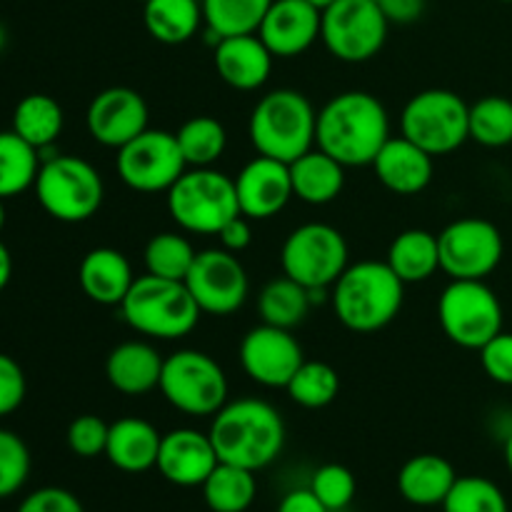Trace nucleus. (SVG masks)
<instances>
[{
  "mask_svg": "<svg viewBox=\"0 0 512 512\" xmlns=\"http://www.w3.org/2000/svg\"><path fill=\"white\" fill-rule=\"evenodd\" d=\"M3 225H5V205H3V198H0V233H3Z\"/></svg>",
  "mask_w": 512,
  "mask_h": 512,
  "instance_id": "obj_53",
  "label": "nucleus"
},
{
  "mask_svg": "<svg viewBox=\"0 0 512 512\" xmlns=\"http://www.w3.org/2000/svg\"><path fill=\"white\" fill-rule=\"evenodd\" d=\"M33 188L40 208L60 223L90 220L105 198V185L98 170L75 155L45 158Z\"/></svg>",
  "mask_w": 512,
  "mask_h": 512,
  "instance_id": "obj_6",
  "label": "nucleus"
},
{
  "mask_svg": "<svg viewBox=\"0 0 512 512\" xmlns=\"http://www.w3.org/2000/svg\"><path fill=\"white\" fill-rule=\"evenodd\" d=\"M318 113L300 90L278 88L255 103L248 135L258 155L293 163L315 148Z\"/></svg>",
  "mask_w": 512,
  "mask_h": 512,
  "instance_id": "obj_4",
  "label": "nucleus"
},
{
  "mask_svg": "<svg viewBox=\"0 0 512 512\" xmlns=\"http://www.w3.org/2000/svg\"><path fill=\"white\" fill-rule=\"evenodd\" d=\"M5 45H8V30H5L3 23H0V53L5 50Z\"/></svg>",
  "mask_w": 512,
  "mask_h": 512,
  "instance_id": "obj_52",
  "label": "nucleus"
},
{
  "mask_svg": "<svg viewBox=\"0 0 512 512\" xmlns=\"http://www.w3.org/2000/svg\"><path fill=\"white\" fill-rule=\"evenodd\" d=\"M348 243L328 223H305L285 238L280 265L290 280L310 293L330 288L348 268Z\"/></svg>",
  "mask_w": 512,
  "mask_h": 512,
  "instance_id": "obj_11",
  "label": "nucleus"
},
{
  "mask_svg": "<svg viewBox=\"0 0 512 512\" xmlns=\"http://www.w3.org/2000/svg\"><path fill=\"white\" fill-rule=\"evenodd\" d=\"M445 338L465 350H480L503 333V305L485 280H450L438 300Z\"/></svg>",
  "mask_w": 512,
  "mask_h": 512,
  "instance_id": "obj_9",
  "label": "nucleus"
},
{
  "mask_svg": "<svg viewBox=\"0 0 512 512\" xmlns=\"http://www.w3.org/2000/svg\"><path fill=\"white\" fill-rule=\"evenodd\" d=\"M400 133L433 158L450 155L470 140V105L453 90H423L403 108Z\"/></svg>",
  "mask_w": 512,
  "mask_h": 512,
  "instance_id": "obj_8",
  "label": "nucleus"
},
{
  "mask_svg": "<svg viewBox=\"0 0 512 512\" xmlns=\"http://www.w3.org/2000/svg\"><path fill=\"white\" fill-rule=\"evenodd\" d=\"M320 13L308 0H273L258 35L275 58L303 55L320 38Z\"/></svg>",
  "mask_w": 512,
  "mask_h": 512,
  "instance_id": "obj_20",
  "label": "nucleus"
},
{
  "mask_svg": "<svg viewBox=\"0 0 512 512\" xmlns=\"http://www.w3.org/2000/svg\"><path fill=\"white\" fill-rule=\"evenodd\" d=\"M220 463L215 445L208 433H200L193 428H178L170 430L160 440L158 465L168 483L178 485V488H198L208 480L215 465Z\"/></svg>",
  "mask_w": 512,
  "mask_h": 512,
  "instance_id": "obj_19",
  "label": "nucleus"
},
{
  "mask_svg": "<svg viewBox=\"0 0 512 512\" xmlns=\"http://www.w3.org/2000/svg\"><path fill=\"white\" fill-rule=\"evenodd\" d=\"M120 180L138 193H168L188 170L175 133L145 130L138 138L118 148L115 158Z\"/></svg>",
  "mask_w": 512,
  "mask_h": 512,
  "instance_id": "obj_13",
  "label": "nucleus"
},
{
  "mask_svg": "<svg viewBox=\"0 0 512 512\" xmlns=\"http://www.w3.org/2000/svg\"><path fill=\"white\" fill-rule=\"evenodd\" d=\"M208 435L220 463L258 473L283 453L285 423L283 415L265 400L240 398L215 413Z\"/></svg>",
  "mask_w": 512,
  "mask_h": 512,
  "instance_id": "obj_2",
  "label": "nucleus"
},
{
  "mask_svg": "<svg viewBox=\"0 0 512 512\" xmlns=\"http://www.w3.org/2000/svg\"><path fill=\"white\" fill-rule=\"evenodd\" d=\"M290 180L298 200L308 205H328L343 193L345 165L320 148H313L290 163Z\"/></svg>",
  "mask_w": 512,
  "mask_h": 512,
  "instance_id": "obj_27",
  "label": "nucleus"
},
{
  "mask_svg": "<svg viewBox=\"0 0 512 512\" xmlns=\"http://www.w3.org/2000/svg\"><path fill=\"white\" fill-rule=\"evenodd\" d=\"M240 215L248 220H268L278 215L293 198L290 165L283 160L258 158L250 160L235 178Z\"/></svg>",
  "mask_w": 512,
  "mask_h": 512,
  "instance_id": "obj_18",
  "label": "nucleus"
},
{
  "mask_svg": "<svg viewBox=\"0 0 512 512\" xmlns=\"http://www.w3.org/2000/svg\"><path fill=\"white\" fill-rule=\"evenodd\" d=\"M188 168H213L228 148L225 125L213 115H195L175 133Z\"/></svg>",
  "mask_w": 512,
  "mask_h": 512,
  "instance_id": "obj_33",
  "label": "nucleus"
},
{
  "mask_svg": "<svg viewBox=\"0 0 512 512\" xmlns=\"http://www.w3.org/2000/svg\"><path fill=\"white\" fill-rule=\"evenodd\" d=\"M443 512H510L503 490L488 478L465 475L455 480L443 503Z\"/></svg>",
  "mask_w": 512,
  "mask_h": 512,
  "instance_id": "obj_39",
  "label": "nucleus"
},
{
  "mask_svg": "<svg viewBox=\"0 0 512 512\" xmlns=\"http://www.w3.org/2000/svg\"><path fill=\"white\" fill-rule=\"evenodd\" d=\"M158 388L175 410L195 418L215 415L228 403V375L203 350L185 348L168 355Z\"/></svg>",
  "mask_w": 512,
  "mask_h": 512,
  "instance_id": "obj_10",
  "label": "nucleus"
},
{
  "mask_svg": "<svg viewBox=\"0 0 512 512\" xmlns=\"http://www.w3.org/2000/svg\"><path fill=\"white\" fill-rule=\"evenodd\" d=\"M388 18L373 0H335L323 10L320 40L343 63H365L383 50Z\"/></svg>",
  "mask_w": 512,
  "mask_h": 512,
  "instance_id": "obj_12",
  "label": "nucleus"
},
{
  "mask_svg": "<svg viewBox=\"0 0 512 512\" xmlns=\"http://www.w3.org/2000/svg\"><path fill=\"white\" fill-rule=\"evenodd\" d=\"M273 58L258 33L220 38L215 45V70L235 90H258L273 73Z\"/></svg>",
  "mask_w": 512,
  "mask_h": 512,
  "instance_id": "obj_21",
  "label": "nucleus"
},
{
  "mask_svg": "<svg viewBox=\"0 0 512 512\" xmlns=\"http://www.w3.org/2000/svg\"><path fill=\"white\" fill-rule=\"evenodd\" d=\"M285 390H288L290 400L300 408H328L340 393L338 370L328 363H320V360H305L298 373L285 385Z\"/></svg>",
  "mask_w": 512,
  "mask_h": 512,
  "instance_id": "obj_36",
  "label": "nucleus"
},
{
  "mask_svg": "<svg viewBox=\"0 0 512 512\" xmlns=\"http://www.w3.org/2000/svg\"><path fill=\"white\" fill-rule=\"evenodd\" d=\"M25 375L23 368L10 355L0 353V418L15 413L25 400Z\"/></svg>",
  "mask_w": 512,
  "mask_h": 512,
  "instance_id": "obj_44",
  "label": "nucleus"
},
{
  "mask_svg": "<svg viewBox=\"0 0 512 512\" xmlns=\"http://www.w3.org/2000/svg\"><path fill=\"white\" fill-rule=\"evenodd\" d=\"M110 425L98 415H78L68 428V448L78 458H98L108 448Z\"/></svg>",
  "mask_w": 512,
  "mask_h": 512,
  "instance_id": "obj_42",
  "label": "nucleus"
},
{
  "mask_svg": "<svg viewBox=\"0 0 512 512\" xmlns=\"http://www.w3.org/2000/svg\"><path fill=\"white\" fill-rule=\"evenodd\" d=\"M18 512H85L80 500L65 488H40L20 503Z\"/></svg>",
  "mask_w": 512,
  "mask_h": 512,
  "instance_id": "obj_45",
  "label": "nucleus"
},
{
  "mask_svg": "<svg viewBox=\"0 0 512 512\" xmlns=\"http://www.w3.org/2000/svg\"><path fill=\"white\" fill-rule=\"evenodd\" d=\"M500 3H512V0H500Z\"/></svg>",
  "mask_w": 512,
  "mask_h": 512,
  "instance_id": "obj_54",
  "label": "nucleus"
},
{
  "mask_svg": "<svg viewBox=\"0 0 512 512\" xmlns=\"http://www.w3.org/2000/svg\"><path fill=\"white\" fill-rule=\"evenodd\" d=\"M308 3H310V5H315V8H318L320 13H323V10H325V8H330V5H333L335 0H308Z\"/></svg>",
  "mask_w": 512,
  "mask_h": 512,
  "instance_id": "obj_51",
  "label": "nucleus"
},
{
  "mask_svg": "<svg viewBox=\"0 0 512 512\" xmlns=\"http://www.w3.org/2000/svg\"><path fill=\"white\" fill-rule=\"evenodd\" d=\"M148 118V103L138 90L113 85L90 100L85 125L95 143L118 150L148 130Z\"/></svg>",
  "mask_w": 512,
  "mask_h": 512,
  "instance_id": "obj_17",
  "label": "nucleus"
},
{
  "mask_svg": "<svg viewBox=\"0 0 512 512\" xmlns=\"http://www.w3.org/2000/svg\"><path fill=\"white\" fill-rule=\"evenodd\" d=\"M505 465H508L512 475V430L508 433V438H505Z\"/></svg>",
  "mask_w": 512,
  "mask_h": 512,
  "instance_id": "obj_50",
  "label": "nucleus"
},
{
  "mask_svg": "<svg viewBox=\"0 0 512 512\" xmlns=\"http://www.w3.org/2000/svg\"><path fill=\"white\" fill-rule=\"evenodd\" d=\"M198 250L185 235L158 233L145 245V268L150 275L168 280H185L195 263Z\"/></svg>",
  "mask_w": 512,
  "mask_h": 512,
  "instance_id": "obj_38",
  "label": "nucleus"
},
{
  "mask_svg": "<svg viewBox=\"0 0 512 512\" xmlns=\"http://www.w3.org/2000/svg\"><path fill=\"white\" fill-rule=\"evenodd\" d=\"M405 283L388 263L360 260L348 265L333 285L335 318L353 333H378L398 318Z\"/></svg>",
  "mask_w": 512,
  "mask_h": 512,
  "instance_id": "obj_3",
  "label": "nucleus"
},
{
  "mask_svg": "<svg viewBox=\"0 0 512 512\" xmlns=\"http://www.w3.org/2000/svg\"><path fill=\"white\" fill-rule=\"evenodd\" d=\"M165 358L143 340H128L110 350L105 360V378L118 393L138 398L160 385Z\"/></svg>",
  "mask_w": 512,
  "mask_h": 512,
  "instance_id": "obj_23",
  "label": "nucleus"
},
{
  "mask_svg": "<svg viewBox=\"0 0 512 512\" xmlns=\"http://www.w3.org/2000/svg\"><path fill=\"white\" fill-rule=\"evenodd\" d=\"M183 283L188 285L200 313L218 315V318L243 308L250 293V280L243 263L238 255L225 248L200 250Z\"/></svg>",
  "mask_w": 512,
  "mask_h": 512,
  "instance_id": "obj_15",
  "label": "nucleus"
},
{
  "mask_svg": "<svg viewBox=\"0 0 512 512\" xmlns=\"http://www.w3.org/2000/svg\"><path fill=\"white\" fill-rule=\"evenodd\" d=\"M40 170V153L15 130L0 133V198H15L33 188Z\"/></svg>",
  "mask_w": 512,
  "mask_h": 512,
  "instance_id": "obj_34",
  "label": "nucleus"
},
{
  "mask_svg": "<svg viewBox=\"0 0 512 512\" xmlns=\"http://www.w3.org/2000/svg\"><path fill=\"white\" fill-rule=\"evenodd\" d=\"M310 490L318 495L320 503L330 512H338L353 503L355 493H358V483H355V475L345 465L328 463L315 470L313 480H310Z\"/></svg>",
  "mask_w": 512,
  "mask_h": 512,
  "instance_id": "obj_40",
  "label": "nucleus"
},
{
  "mask_svg": "<svg viewBox=\"0 0 512 512\" xmlns=\"http://www.w3.org/2000/svg\"><path fill=\"white\" fill-rule=\"evenodd\" d=\"M220 243H223L225 250H230V253H243L245 248H248L250 243H253V228H250L248 218L245 215H238V218H233L230 223L223 225V230L218 233Z\"/></svg>",
  "mask_w": 512,
  "mask_h": 512,
  "instance_id": "obj_47",
  "label": "nucleus"
},
{
  "mask_svg": "<svg viewBox=\"0 0 512 512\" xmlns=\"http://www.w3.org/2000/svg\"><path fill=\"white\" fill-rule=\"evenodd\" d=\"M63 123V108L58 100L45 93L25 95L13 110V130L38 153L53 148L55 140L63 133Z\"/></svg>",
  "mask_w": 512,
  "mask_h": 512,
  "instance_id": "obj_30",
  "label": "nucleus"
},
{
  "mask_svg": "<svg viewBox=\"0 0 512 512\" xmlns=\"http://www.w3.org/2000/svg\"><path fill=\"white\" fill-rule=\"evenodd\" d=\"M480 365L493 383L512 388V333H498L480 348Z\"/></svg>",
  "mask_w": 512,
  "mask_h": 512,
  "instance_id": "obj_43",
  "label": "nucleus"
},
{
  "mask_svg": "<svg viewBox=\"0 0 512 512\" xmlns=\"http://www.w3.org/2000/svg\"><path fill=\"white\" fill-rule=\"evenodd\" d=\"M310 303H313V293L290 280L288 275L270 280L258 295V310L263 323L285 330H293L295 325L308 318Z\"/></svg>",
  "mask_w": 512,
  "mask_h": 512,
  "instance_id": "obj_32",
  "label": "nucleus"
},
{
  "mask_svg": "<svg viewBox=\"0 0 512 512\" xmlns=\"http://www.w3.org/2000/svg\"><path fill=\"white\" fill-rule=\"evenodd\" d=\"M168 213L188 233L218 235L240 215L235 180L215 168L185 170L168 190Z\"/></svg>",
  "mask_w": 512,
  "mask_h": 512,
  "instance_id": "obj_7",
  "label": "nucleus"
},
{
  "mask_svg": "<svg viewBox=\"0 0 512 512\" xmlns=\"http://www.w3.org/2000/svg\"><path fill=\"white\" fill-rule=\"evenodd\" d=\"M10 275H13V258H10V250L0 243V290L10 283Z\"/></svg>",
  "mask_w": 512,
  "mask_h": 512,
  "instance_id": "obj_49",
  "label": "nucleus"
},
{
  "mask_svg": "<svg viewBox=\"0 0 512 512\" xmlns=\"http://www.w3.org/2000/svg\"><path fill=\"white\" fill-rule=\"evenodd\" d=\"M470 140L483 148H505L512 143V100L485 95L470 105Z\"/></svg>",
  "mask_w": 512,
  "mask_h": 512,
  "instance_id": "obj_37",
  "label": "nucleus"
},
{
  "mask_svg": "<svg viewBox=\"0 0 512 512\" xmlns=\"http://www.w3.org/2000/svg\"><path fill=\"white\" fill-rule=\"evenodd\" d=\"M203 498L213 512H245L255 503L258 483L253 470L218 463L203 485Z\"/></svg>",
  "mask_w": 512,
  "mask_h": 512,
  "instance_id": "obj_31",
  "label": "nucleus"
},
{
  "mask_svg": "<svg viewBox=\"0 0 512 512\" xmlns=\"http://www.w3.org/2000/svg\"><path fill=\"white\" fill-rule=\"evenodd\" d=\"M390 25H410L423 18L425 0H373Z\"/></svg>",
  "mask_w": 512,
  "mask_h": 512,
  "instance_id": "obj_46",
  "label": "nucleus"
},
{
  "mask_svg": "<svg viewBox=\"0 0 512 512\" xmlns=\"http://www.w3.org/2000/svg\"><path fill=\"white\" fill-rule=\"evenodd\" d=\"M440 270L450 280H485L503 260L498 225L485 218H460L438 235Z\"/></svg>",
  "mask_w": 512,
  "mask_h": 512,
  "instance_id": "obj_14",
  "label": "nucleus"
},
{
  "mask_svg": "<svg viewBox=\"0 0 512 512\" xmlns=\"http://www.w3.org/2000/svg\"><path fill=\"white\" fill-rule=\"evenodd\" d=\"M120 310L135 333L153 340L185 338L200 320L198 303L183 280L158 278L150 273L135 278Z\"/></svg>",
  "mask_w": 512,
  "mask_h": 512,
  "instance_id": "obj_5",
  "label": "nucleus"
},
{
  "mask_svg": "<svg viewBox=\"0 0 512 512\" xmlns=\"http://www.w3.org/2000/svg\"><path fill=\"white\" fill-rule=\"evenodd\" d=\"M385 263L393 268V273L408 283H425L440 270V248L438 235L428 230H405L390 243L388 260Z\"/></svg>",
  "mask_w": 512,
  "mask_h": 512,
  "instance_id": "obj_28",
  "label": "nucleus"
},
{
  "mask_svg": "<svg viewBox=\"0 0 512 512\" xmlns=\"http://www.w3.org/2000/svg\"><path fill=\"white\" fill-rule=\"evenodd\" d=\"M303 363V348L285 328L263 323L248 330L240 343L245 375L263 388H285Z\"/></svg>",
  "mask_w": 512,
  "mask_h": 512,
  "instance_id": "obj_16",
  "label": "nucleus"
},
{
  "mask_svg": "<svg viewBox=\"0 0 512 512\" xmlns=\"http://www.w3.org/2000/svg\"><path fill=\"white\" fill-rule=\"evenodd\" d=\"M160 440H163V435L148 420L120 418L110 425L105 458L110 460L113 468L123 470V473H148L158 465Z\"/></svg>",
  "mask_w": 512,
  "mask_h": 512,
  "instance_id": "obj_24",
  "label": "nucleus"
},
{
  "mask_svg": "<svg viewBox=\"0 0 512 512\" xmlns=\"http://www.w3.org/2000/svg\"><path fill=\"white\" fill-rule=\"evenodd\" d=\"M390 138L385 105L365 90H348L320 108L315 145L345 168L373 165Z\"/></svg>",
  "mask_w": 512,
  "mask_h": 512,
  "instance_id": "obj_1",
  "label": "nucleus"
},
{
  "mask_svg": "<svg viewBox=\"0 0 512 512\" xmlns=\"http://www.w3.org/2000/svg\"><path fill=\"white\" fill-rule=\"evenodd\" d=\"M278 512H330L310 488L293 490L280 500Z\"/></svg>",
  "mask_w": 512,
  "mask_h": 512,
  "instance_id": "obj_48",
  "label": "nucleus"
},
{
  "mask_svg": "<svg viewBox=\"0 0 512 512\" xmlns=\"http://www.w3.org/2000/svg\"><path fill=\"white\" fill-rule=\"evenodd\" d=\"M83 293L98 305H120L133 288L135 275L130 260L115 248H93L78 268Z\"/></svg>",
  "mask_w": 512,
  "mask_h": 512,
  "instance_id": "obj_25",
  "label": "nucleus"
},
{
  "mask_svg": "<svg viewBox=\"0 0 512 512\" xmlns=\"http://www.w3.org/2000/svg\"><path fill=\"white\" fill-rule=\"evenodd\" d=\"M30 475V450L23 438L0 428V500L10 498Z\"/></svg>",
  "mask_w": 512,
  "mask_h": 512,
  "instance_id": "obj_41",
  "label": "nucleus"
},
{
  "mask_svg": "<svg viewBox=\"0 0 512 512\" xmlns=\"http://www.w3.org/2000/svg\"><path fill=\"white\" fill-rule=\"evenodd\" d=\"M203 20L218 38L258 33L273 0H200Z\"/></svg>",
  "mask_w": 512,
  "mask_h": 512,
  "instance_id": "obj_35",
  "label": "nucleus"
},
{
  "mask_svg": "<svg viewBox=\"0 0 512 512\" xmlns=\"http://www.w3.org/2000/svg\"><path fill=\"white\" fill-rule=\"evenodd\" d=\"M143 23L158 43H188L203 20L200 0H145Z\"/></svg>",
  "mask_w": 512,
  "mask_h": 512,
  "instance_id": "obj_29",
  "label": "nucleus"
},
{
  "mask_svg": "<svg viewBox=\"0 0 512 512\" xmlns=\"http://www.w3.org/2000/svg\"><path fill=\"white\" fill-rule=\"evenodd\" d=\"M373 170L380 183L395 195H418L433 180V155L408 140L405 135L393 138L375 155Z\"/></svg>",
  "mask_w": 512,
  "mask_h": 512,
  "instance_id": "obj_22",
  "label": "nucleus"
},
{
  "mask_svg": "<svg viewBox=\"0 0 512 512\" xmlns=\"http://www.w3.org/2000/svg\"><path fill=\"white\" fill-rule=\"evenodd\" d=\"M455 468L443 455L423 453L410 458L398 473V490L408 503L418 508H435L443 505L448 493L453 490Z\"/></svg>",
  "mask_w": 512,
  "mask_h": 512,
  "instance_id": "obj_26",
  "label": "nucleus"
}]
</instances>
